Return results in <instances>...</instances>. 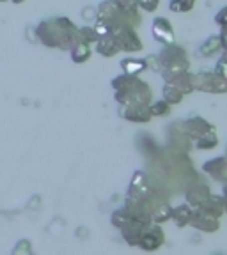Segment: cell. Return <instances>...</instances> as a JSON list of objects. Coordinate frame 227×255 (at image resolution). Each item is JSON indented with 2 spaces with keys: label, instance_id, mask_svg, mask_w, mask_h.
<instances>
[{
  "label": "cell",
  "instance_id": "obj_1",
  "mask_svg": "<svg viewBox=\"0 0 227 255\" xmlns=\"http://www.w3.org/2000/svg\"><path fill=\"white\" fill-rule=\"evenodd\" d=\"M114 100L117 105H149L153 101V91L148 82L137 75H123L112 80Z\"/></svg>",
  "mask_w": 227,
  "mask_h": 255
},
{
  "label": "cell",
  "instance_id": "obj_2",
  "mask_svg": "<svg viewBox=\"0 0 227 255\" xmlns=\"http://www.w3.org/2000/svg\"><path fill=\"white\" fill-rule=\"evenodd\" d=\"M37 36L46 46L68 50L76 43V25L68 18H53L37 27Z\"/></svg>",
  "mask_w": 227,
  "mask_h": 255
},
{
  "label": "cell",
  "instance_id": "obj_3",
  "mask_svg": "<svg viewBox=\"0 0 227 255\" xmlns=\"http://www.w3.org/2000/svg\"><path fill=\"white\" fill-rule=\"evenodd\" d=\"M160 64H162V78L165 82H171L176 75H180L183 71L190 69V60H188L187 50L181 46H178L176 43L165 44L158 53Z\"/></svg>",
  "mask_w": 227,
  "mask_h": 255
},
{
  "label": "cell",
  "instance_id": "obj_4",
  "mask_svg": "<svg viewBox=\"0 0 227 255\" xmlns=\"http://www.w3.org/2000/svg\"><path fill=\"white\" fill-rule=\"evenodd\" d=\"M192 84H194V91L206 92V94H226L227 92V80L219 76L215 71L192 73Z\"/></svg>",
  "mask_w": 227,
  "mask_h": 255
},
{
  "label": "cell",
  "instance_id": "obj_5",
  "mask_svg": "<svg viewBox=\"0 0 227 255\" xmlns=\"http://www.w3.org/2000/svg\"><path fill=\"white\" fill-rule=\"evenodd\" d=\"M114 39H116L117 46H119L121 52L126 53H137L144 48L142 39L139 37L137 30L130 25H117V27L112 28L110 32Z\"/></svg>",
  "mask_w": 227,
  "mask_h": 255
},
{
  "label": "cell",
  "instance_id": "obj_6",
  "mask_svg": "<svg viewBox=\"0 0 227 255\" xmlns=\"http://www.w3.org/2000/svg\"><path fill=\"white\" fill-rule=\"evenodd\" d=\"M165 243V234L164 229L160 227L158 223H149L146 231L140 236L137 247L144 252H156L158 248H162V245Z\"/></svg>",
  "mask_w": 227,
  "mask_h": 255
},
{
  "label": "cell",
  "instance_id": "obj_7",
  "mask_svg": "<svg viewBox=\"0 0 227 255\" xmlns=\"http://www.w3.org/2000/svg\"><path fill=\"white\" fill-rule=\"evenodd\" d=\"M119 116L137 124H148L153 119L149 105H119Z\"/></svg>",
  "mask_w": 227,
  "mask_h": 255
},
{
  "label": "cell",
  "instance_id": "obj_8",
  "mask_svg": "<svg viewBox=\"0 0 227 255\" xmlns=\"http://www.w3.org/2000/svg\"><path fill=\"white\" fill-rule=\"evenodd\" d=\"M190 225L196 229V231L206 232V234H213V232H217L220 229V218H215V216L208 215V213H204L203 209L196 207L194 213H192Z\"/></svg>",
  "mask_w": 227,
  "mask_h": 255
},
{
  "label": "cell",
  "instance_id": "obj_9",
  "mask_svg": "<svg viewBox=\"0 0 227 255\" xmlns=\"http://www.w3.org/2000/svg\"><path fill=\"white\" fill-rule=\"evenodd\" d=\"M151 34L158 43L165 44H172L176 43V36H174V27L172 23L164 18V16H156L151 23Z\"/></svg>",
  "mask_w": 227,
  "mask_h": 255
},
{
  "label": "cell",
  "instance_id": "obj_10",
  "mask_svg": "<svg viewBox=\"0 0 227 255\" xmlns=\"http://www.w3.org/2000/svg\"><path fill=\"white\" fill-rule=\"evenodd\" d=\"M183 129L187 133L188 138L192 140H197L199 136L206 135L208 131H213L215 126L212 123H208L204 117H199V116H190L187 121L183 123Z\"/></svg>",
  "mask_w": 227,
  "mask_h": 255
},
{
  "label": "cell",
  "instance_id": "obj_11",
  "mask_svg": "<svg viewBox=\"0 0 227 255\" xmlns=\"http://www.w3.org/2000/svg\"><path fill=\"white\" fill-rule=\"evenodd\" d=\"M203 170L213 179L222 184H227V156H219V158L208 159L203 163Z\"/></svg>",
  "mask_w": 227,
  "mask_h": 255
},
{
  "label": "cell",
  "instance_id": "obj_12",
  "mask_svg": "<svg viewBox=\"0 0 227 255\" xmlns=\"http://www.w3.org/2000/svg\"><path fill=\"white\" fill-rule=\"evenodd\" d=\"M148 225H149L148 222H142V220L133 218L132 222L128 223V225H124L123 229H119L121 238H123L124 241L130 245V247H137L140 236H142V232L146 231V227H148Z\"/></svg>",
  "mask_w": 227,
  "mask_h": 255
},
{
  "label": "cell",
  "instance_id": "obj_13",
  "mask_svg": "<svg viewBox=\"0 0 227 255\" xmlns=\"http://www.w3.org/2000/svg\"><path fill=\"white\" fill-rule=\"evenodd\" d=\"M210 195H212V190H210V186L204 184V183L192 184V186L187 188V193H185V197H187V204H190L194 209L199 207V206H203Z\"/></svg>",
  "mask_w": 227,
  "mask_h": 255
},
{
  "label": "cell",
  "instance_id": "obj_14",
  "mask_svg": "<svg viewBox=\"0 0 227 255\" xmlns=\"http://www.w3.org/2000/svg\"><path fill=\"white\" fill-rule=\"evenodd\" d=\"M171 211H172V207L167 200H156L151 206V213H149L151 223L162 225V223L169 222V220H171Z\"/></svg>",
  "mask_w": 227,
  "mask_h": 255
},
{
  "label": "cell",
  "instance_id": "obj_15",
  "mask_svg": "<svg viewBox=\"0 0 227 255\" xmlns=\"http://www.w3.org/2000/svg\"><path fill=\"white\" fill-rule=\"evenodd\" d=\"M192 213H194V207L190 206V204H180V206L172 207L171 211V220L176 223V227H187V225H190V220H192Z\"/></svg>",
  "mask_w": 227,
  "mask_h": 255
},
{
  "label": "cell",
  "instance_id": "obj_16",
  "mask_svg": "<svg viewBox=\"0 0 227 255\" xmlns=\"http://www.w3.org/2000/svg\"><path fill=\"white\" fill-rule=\"evenodd\" d=\"M96 50H98V53H100V55H103V57H114V55H117V53L121 52L112 34L100 37V39L96 41Z\"/></svg>",
  "mask_w": 227,
  "mask_h": 255
},
{
  "label": "cell",
  "instance_id": "obj_17",
  "mask_svg": "<svg viewBox=\"0 0 227 255\" xmlns=\"http://www.w3.org/2000/svg\"><path fill=\"white\" fill-rule=\"evenodd\" d=\"M199 209H203L204 213H208V215L215 216V218H222L224 215V199L222 195H210L208 197V200L203 204V206H199Z\"/></svg>",
  "mask_w": 227,
  "mask_h": 255
},
{
  "label": "cell",
  "instance_id": "obj_18",
  "mask_svg": "<svg viewBox=\"0 0 227 255\" xmlns=\"http://www.w3.org/2000/svg\"><path fill=\"white\" fill-rule=\"evenodd\" d=\"M121 69H123V73H126V75H137L139 76L142 71H148V64H146V60H140V59H123L119 62Z\"/></svg>",
  "mask_w": 227,
  "mask_h": 255
},
{
  "label": "cell",
  "instance_id": "obj_19",
  "mask_svg": "<svg viewBox=\"0 0 227 255\" xmlns=\"http://www.w3.org/2000/svg\"><path fill=\"white\" fill-rule=\"evenodd\" d=\"M171 84H174L185 96L190 94V92H194V84H192V73L190 71H183V73H180V75H176L174 78L171 80Z\"/></svg>",
  "mask_w": 227,
  "mask_h": 255
},
{
  "label": "cell",
  "instance_id": "obj_20",
  "mask_svg": "<svg viewBox=\"0 0 227 255\" xmlns=\"http://www.w3.org/2000/svg\"><path fill=\"white\" fill-rule=\"evenodd\" d=\"M69 50H71L73 62H76V64L85 62V60H89V57H91V46H89L87 43H80V41H76Z\"/></svg>",
  "mask_w": 227,
  "mask_h": 255
},
{
  "label": "cell",
  "instance_id": "obj_21",
  "mask_svg": "<svg viewBox=\"0 0 227 255\" xmlns=\"http://www.w3.org/2000/svg\"><path fill=\"white\" fill-rule=\"evenodd\" d=\"M162 96H164V100L167 101V103H171V105L181 103V100L185 98L183 92L176 87L174 84H171V82H165L164 89H162Z\"/></svg>",
  "mask_w": 227,
  "mask_h": 255
},
{
  "label": "cell",
  "instance_id": "obj_22",
  "mask_svg": "<svg viewBox=\"0 0 227 255\" xmlns=\"http://www.w3.org/2000/svg\"><path fill=\"white\" fill-rule=\"evenodd\" d=\"M194 142H196V147L199 149V151H210V149L219 145V136H217V131L213 129V131H208L206 135L199 136V138L194 140Z\"/></svg>",
  "mask_w": 227,
  "mask_h": 255
},
{
  "label": "cell",
  "instance_id": "obj_23",
  "mask_svg": "<svg viewBox=\"0 0 227 255\" xmlns=\"http://www.w3.org/2000/svg\"><path fill=\"white\" fill-rule=\"evenodd\" d=\"M133 220V215L130 211H128L126 207H121V209H116V211L112 213L110 216V222L112 225L116 229H123L124 225H128V223Z\"/></svg>",
  "mask_w": 227,
  "mask_h": 255
},
{
  "label": "cell",
  "instance_id": "obj_24",
  "mask_svg": "<svg viewBox=\"0 0 227 255\" xmlns=\"http://www.w3.org/2000/svg\"><path fill=\"white\" fill-rule=\"evenodd\" d=\"M217 50H222V46H220V37L219 36H212V37H208V39L201 44L199 52H197V53H199V55H203V57H210L213 52H217Z\"/></svg>",
  "mask_w": 227,
  "mask_h": 255
},
{
  "label": "cell",
  "instance_id": "obj_25",
  "mask_svg": "<svg viewBox=\"0 0 227 255\" xmlns=\"http://www.w3.org/2000/svg\"><path fill=\"white\" fill-rule=\"evenodd\" d=\"M171 103H167L165 100H158L155 101V103H149V112H151L153 117H165L171 114Z\"/></svg>",
  "mask_w": 227,
  "mask_h": 255
},
{
  "label": "cell",
  "instance_id": "obj_26",
  "mask_svg": "<svg viewBox=\"0 0 227 255\" xmlns=\"http://www.w3.org/2000/svg\"><path fill=\"white\" fill-rule=\"evenodd\" d=\"M100 39L98 37V34L94 32V28L92 27H82V28H76V41H80V43H96V41Z\"/></svg>",
  "mask_w": 227,
  "mask_h": 255
},
{
  "label": "cell",
  "instance_id": "obj_27",
  "mask_svg": "<svg viewBox=\"0 0 227 255\" xmlns=\"http://www.w3.org/2000/svg\"><path fill=\"white\" fill-rule=\"evenodd\" d=\"M196 0H171L169 2V9L172 12H188L194 9Z\"/></svg>",
  "mask_w": 227,
  "mask_h": 255
},
{
  "label": "cell",
  "instance_id": "obj_28",
  "mask_svg": "<svg viewBox=\"0 0 227 255\" xmlns=\"http://www.w3.org/2000/svg\"><path fill=\"white\" fill-rule=\"evenodd\" d=\"M94 32L98 34V37H103V36H108L112 32V25L108 23L107 20H103V18H98L96 20V23H94Z\"/></svg>",
  "mask_w": 227,
  "mask_h": 255
},
{
  "label": "cell",
  "instance_id": "obj_29",
  "mask_svg": "<svg viewBox=\"0 0 227 255\" xmlns=\"http://www.w3.org/2000/svg\"><path fill=\"white\" fill-rule=\"evenodd\" d=\"M137 7L146 12H155L160 7V0H137Z\"/></svg>",
  "mask_w": 227,
  "mask_h": 255
},
{
  "label": "cell",
  "instance_id": "obj_30",
  "mask_svg": "<svg viewBox=\"0 0 227 255\" xmlns=\"http://www.w3.org/2000/svg\"><path fill=\"white\" fill-rule=\"evenodd\" d=\"M144 60H146V64H148V71H155V73L162 71V64H160L158 55H149Z\"/></svg>",
  "mask_w": 227,
  "mask_h": 255
},
{
  "label": "cell",
  "instance_id": "obj_31",
  "mask_svg": "<svg viewBox=\"0 0 227 255\" xmlns=\"http://www.w3.org/2000/svg\"><path fill=\"white\" fill-rule=\"evenodd\" d=\"M213 71H215L219 76H222L224 80H227V59H224V57H220V59L217 60L215 69H213Z\"/></svg>",
  "mask_w": 227,
  "mask_h": 255
},
{
  "label": "cell",
  "instance_id": "obj_32",
  "mask_svg": "<svg viewBox=\"0 0 227 255\" xmlns=\"http://www.w3.org/2000/svg\"><path fill=\"white\" fill-rule=\"evenodd\" d=\"M116 2L128 12H137V11H139V7H137V0H116Z\"/></svg>",
  "mask_w": 227,
  "mask_h": 255
},
{
  "label": "cell",
  "instance_id": "obj_33",
  "mask_svg": "<svg viewBox=\"0 0 227 255\" xmlns=\"http://www.w3.org/2000/svg\"><path fill=\"white\" fill-rule=\"evenodd\" d=\"M215 23L219 25L220 28H226L227 27V7H222L215 16Z\"/></svg>",
  "mask_w": 227,
  "mask_h": 255
},
{
  "label": "cell",
  "instance_id": "obj_34",
  "mask_svg": "<svg viewBox=\"0 0 227 255\" xmlns=\"http://www.w3.org/2000/svg\"><path fill=\"white\" fill-rule=\"evenodd\" d=\"M222 199H224V215H227V184L222 188Z\"/></svg>",
  "mask_w": 227,
  "mask_h": 255
},
{
  "label": "cell",
  "instance_id": "obj_35",
  "mask_svg": "<svg viewBox=\"0 0 227 255\" xmlns=\"http://www.w3.org/2000/svg\"><path fill=\"white\" fill-rule=\"evenodd\" d=\"M226 156H227V147H226Z\"/></svg>",
  "mask_w": 227,
  "mask_h": 255
}]
</instances>
